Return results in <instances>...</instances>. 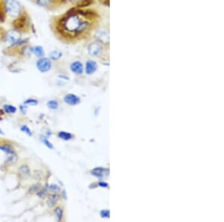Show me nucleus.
<instances>
[{
  "instance_id": "f257e3e1",
  "label": "nucleus",
  "mask_w": 224,
  "mask_h": 222,
  "mask_svg": "<svg viewBox=\"0 0 224 222\" xmlns=\"http://www.w3.org/2000/svg\"><path fill=\"white\" fill-rule=\"evenodd\" d=\"M103 23V16L94 6L74 5L52 16L49 28L55 38L66 44L87 41Z\"/></svg>"
},
{
  "instance_id": "f03ea898",
  "label": "nucleus",
  "mask_w": 224,
  "mask_h": 222,
  "mask_svg": "<svg viewBox=\"0 0 224 222\" xmlns=\"http://www.w3.org/2000/svg\"><path fill=\"white\" fill-rule=\"evenodd\" d=\"M4 23L22 34L34 31L31 16L19 0H0V25Z\"/></svg>"
},
{
  "instance_id": "7ed1b4c3",
  "label": "nucleus",
  "mask_w": 224,
  "mask_h": 222,
  "mask_svg": "<svg viewBox=\"0 0 224 222\" xmlns=\"http://www.w3.org/2000/svg\"><path fill=\"white\" fill-rule=\"evenodd\" d=\"M86 42V50L88 55L93 58H101L107 55L109 50V46L103 45L92 37Z\"/></svg>"
},
{
  "instance_id": "20e7f679",
  "label": "nucleus",
  "mask_w": 224,
  "mask_h": 222,
  "mask_svg": "<svg viewBox=\"0 0 224 222\" xmlns=\"http://www.w3.org/2000/svg\"><path fill=\"white\" fill-rule=\"evenodd\" d=\"M32 1L48 11H55L72 2L70 0H32Z\"/></svg>"
},
{
  "instance_id": "39448f33",
  "label": "nucleus",
  "mask_w": 224,
  "mask_h": 222,
  "mask_svg": "<svg viewBox=\"0 0 224 222\" xmlns=\"http://www.w3.org/2000/svg\"><path fill=\"white\" fill-rule=\"evenodd\" d=\"M92 37L94 40H97L100 43H103L106 46H110V31L109 26L107 25H103V23L94 31L93 33Z\"/></svg>"
},
{
  "instance_id": "423d86ee",
  "label": "nucleus",
  "mask_w": 224,
  "mask_h": 222,
  "mask_svg": "<svg viewBox=\"0 0 224 222\" xmlns=\"http://www.w3.org/2000/svg\"><path fill=\"white\" fill-rule=\"evenodd\" d=\"M36 67L41 73H46L52 68V61L48 57L39 58L36 62Z\"/></svg>"
},
{
  "instance_id": "0eeeda50",
  "label": "nucleus",
  "mask_w": 224,
  "mask_h": 222,
  "mask_svg": "<svg viewBox=\"0 0 224 222\" xmlns=\"http://www.w3.org/2000/svg\"><path fill=\"white\" fill-rule=\"evenodd\" d=\"M97 62L94 60L89 59L86 61L85 63V73L88 75H92L97 71Z\"/></svg>"
},
{
  "instance_id": "6e6552de",
  "label": "nucleus",
  "mask_w": 224,
  "mask_h": 222,
  "mask_svg": "<svg viewBox=\"0 0 224 222\" xmlns=\"http://www.w3.org/2000/svg\"><path fill=\"white\" fill-rule=\"evenodd\" d=\"M91 174L99 179H103V178H106L109 176V170L108 168H104L101 167L95 168L91 171Z\"/></svg>"
},
{
  "instance_id": "1a4fd4ad",
  "label": "nucleus",
  "mask_w": 224,
  "mask_h": 222,
  "mask_svg": "<svg viewBox=\"0 0 224 222\" xmlns=\"http://www.w3.org/2000/svg\"><path fill=\"white\" fill-rule=\"evenodd\" d=\"M70 70L76 75H81L84 73V65L80 61H75L70 64Z\"/></svg>"
},
{
  "instance_id": "9d476101",
  "label": "nucleus",
  "mask_w": 224,
  "mask_h": 222,
  "mask_svg": "<svg viewBox=\"0 0 224 222\" xmlns=\"http://www.w3.org/2000/svg\"><path fill=\"white\" fill-rule=\"evenodd\" d=\"M64 102L70 106H76L80 103V99L73 94H68L64 97Z\"/></svg>"
},
{
  "instance_id": "9b49d317",
  "label": "nucleus",
  "mask_w": 224,
  "mask_h": 222,
  "mask_svg": "<svg viewBox=\"0 0 224 222\" xmlns=\"http://www.w3.org/2000/svg\"><path fill=\"white\" fill-rule=\"evenodd\" d=\"M32 54H34L37 58H42L45 55L44 49L40 45H35L32 46Z\"/></svg>"
},
{
  "instance_id": "f8f14e48",
  "label": "nucleus",
  "mask_w": 224,
  "mask_h": 222,
  "mask_svg": "<svg viewBox=\"0 0 224 222\" xmlns=\"http://www.w3.org/2000/svg\"><path fill=\"white\" fill-rule=\"evenodd\" d=\"M62 52L58 49H53L49 53V58L51 61H58L62 57Z\"/></svg>"
},
{
  "instance_id": "ddd939ff",
  "label": "nucleus",
  "mask_w": 224,
  "mask_h": 222,
  "mask_svg": "<svg viewBox=\"0 0 224 222\" xmlns=\"http://www.w3.org/2000/svg\"><path fill=\"white\" fill-rule=\"evenodd\" d=\"M19 173L20 176L23 178H27L30 175L29 168L25 165H21L19 168Z\"/></svg>"
},
{
  "instance_id": "4468645a",
  "label": "nucleus",
  "mask_w": 224,
  "mask_h": 222,
  "mask_svg": "<svg viewBox=\"0 0 224 222\" xmlns=\"http://www.w3.org/2000/svg\"><path fill=\"white\" fill-rule=\"evenodd\" d=\"M16 160H17V156L15 153L14 151H13V152L10 153H8V156H7L6 162L8 164H13V163L16 162Z\"/></svg>"
},
{
  "instance_id": "2eb2a0df",
  "label": "nucleus",
  "mask_w": 224,
  "mask_h": 222,
  "mask_svg": "<svg viewBox=\"0 0 224 222\" xmlns=\"http://www.w3.org/2000/svg\"><path fill=\"white\" fill-rule=\"evenodd\" d=\"M58 199V196L57 195V194H52V195H51L50 197H49V199H48V200H47L48 206H50V207L53 206L55 204V203L57 202Z\"/></svg>"
},
{
  "instance_id": "dca6fc26",
  "label": "nucleus",
  "mask_w": 224,
  "mask_h": 222,
  "mask_svg": "<svg viewBox=\"0 0 224 222\" xmlns=\"http://www.w3.org/2000/svg\"><path fill=\"white\" fill-rule=\"evenodd\" d=\"M58 137H59L60 139H63V140L68 141L72 139V135L70 134V133H67V132L61 131V132H59V133H58Z\"/></svg>"
},
{
  "instance_id": "f3484780",
  "label": "nucleus",
  "mask_w": 224,
  "mask_h": 222,
  "mask_svg": "<svg viewBox=\"0 0 224 222\" xmlns=\"http://www.w3.org/2000/svg\"><path fill=\"white\" fill-rule=\"evenodd\" d=\"M3 109L7 114H13L16 112V107L11 106V105H4L3 106Z\"/></svg>"
},
{
  "instance_id": "a211bd4d",
  "label": "nucleus",
  "mask_w": 224,
  "mask_h": 222,
  "mask_svg": "<svg viewBox=\"0 0 224 222\" xmlns=\"http://www.w3.org/2000/svg\"><path fill=\"white\" fill-rule=\"evenodd\" d=\"M47 106L50 109L55 110L58 108V103L56 100H49L47 103Z\"/></svg>"
},
{
  "instance_id": "6ab92c4d",
  "label": "nucleus",
  "mask_w": 224,
  "mask_h": 222,
  "mask_svg": "<svg viewBox=\"0 0 224 222\" xmlns=\"http://www.w3.org/2000/svg\"><path fill=\"white\" fill-rule=\"evenodd\" d=\"M6 33H7V30L2 25H0V42L5 41Z\"/></svg>"
},
{
  "instance_id": "aec40b11",
  "label": "nucleus",
  "mask_w": 224,
  "mask_h": 222,
  "mask_svg": "<svg viewBox=\"0 0 224 222\" xmlns=\"http://www.w3.org/2000/svg\"><path fill=\"white\" fill-rule=\"evenodd\" d=\"M0 150H3L4 152H5L6 153H10L13 152V148H11L10 146H8V145H4V146H1L0 147Z\"/></svg>"
},
{
  "instance_id": "412c9836",
  "label": "nucleus",
  "mask_w": 224,
  "mask_h": 222,
  "mask_svg": "<svg viewBox=\"0 0 224 222\" xmlns=\"http://www.w3.org/2000/svg\"><path fill=\"white\" fill-rule=\"evenodd\" d=\"M41 141L48 148H49V149H52V148H53V145H52V143H51V142H49V141L48 140L46 137H43V136H41Z\"/></svg>"
},
{
  "instance_id": "4be33fe9",
  "label": "nucleus",
  "mask_w": 224,
  "mask_h": 222,
  "mask_svg": "<svg viewBox=\"0 0 224 222\" xmlns=\"http://www.w3.org/2000/svg\"><path fill=\"white\" fill-rule=\"evenodd\" d=\"M55 213L56 215L57 218H58V221H61V218H62V215H63V211L61 208H56L55 209Z\"/></svg>"
},
{
  "instance_id": "5701e85b",
  "label": "nucleus",
  "mask_w": 224,
  "mask_h": 222,
  "mask_svg": "<svg viewBox=\"0 0 224 222\" xmlns=\"http://www.w3.org/2000/svg\"><path fill=\"white\" fill-rule=\"evenodd\" d=\"M37 103H38V101L34 99H28L24 102L25 105H30V106H36V105H37Z\"/></svg>"
},
{
  "instance_id": "b1692460",
  "label": "nucleus",
  "mask_w": 224,
  "mask_h": 222,
  "mask_svg": "<svg viewBox=\"0 0 224 222\" xmlns=\"http://www.w3.org/2000/svg\"><path fill=\"white\" fill-rule=\"evenodd\" d=\"M20 130H21V131H22V132H23V133H26V134L28 135V136H32V133H31V130H30V129L28 128V127H27L26 125L22 126V127H20Z\"/></svg>"
},
{
  "instance_id": "393cba45",
  "label": "nucleus",
  "mask_w": 224,
  "mask_h": 222,
  "mask_svg": "<svg viewBox=\"0 0 224 222\" xmlns=\"http://www.w3.org/2000/svg\"><path fill=\"white\" fill-rule=\"evenodd\" d=\"M40 189V184H35V185H33L30 188L29 192L34 193V192H37Z\"/></svg>"
},
{
  "instance_id": "a878e982",
  "label": "nucleus",
  "mask_w": 224,
  "mask_h": 222,
  "mask_svg": "<svg viewBox=\"0 0 224 222\" xmlns=\"http://www.w3.org/2000/svg\"><path fill=\"white\" fill-rule=\"evenodd\" d=\"M49 188L51 191H52V192H54V193H58L60 191L59 187H58L57 185H55V184H52V185H49Z\"/></svg>"
},
{
  "instance_id": "bb28decb",
  "label": "nucleus",
  "mask_w": 224,
  "mask_h": 222,
  "mask_svg": "<svg viewBox=\"0 0 224 222\" xmlns=\"http://www.w3.org/2000/svg\"><path fill=\"white\" fill-rule=\"evenodd\" d=\"M37 194L40 197V198H44V197H46V194H47V191H46V189H40L37 192Z\"/></svg>"
},
{
  "instance_id": "cd10ccee",
  "label": "nucleus",
  "mask_w": 224,
  "mask_h": 222,
  "mask_svg": "<svg viewBox=\"0 0 224 222\" xmlns=\"http://www.w3.org/2000/svg\"><path fill=\"white\" fill-rule=\"evenodd\" d=\"M109 215H110V212L108 209H103L100 212V215L102 218H109Z\"/></svg>"
},
{
  "instance_id": "c85d7f7f",
  "label": "nucleus",
  "mask_w": 224,
  "mask_h": 222,
  "mask_svg": "<svg viewBox=\"0 0 224 222\" xmlns=\"http://www.w3.org/2000/svg\"><path fill=\"white\" fill-rule=\"evenodd\" d=\"M99 185L101 187H108V184L106 183L100 182V183H99Z\"/></svg>"
},
{
  "instance_id": "c756f323",
  "label": "nucleus",
  "mask_w": 224,
  "mask_h": 222,
  "mask_svg": "<svg viewBox=\"0 0 224 222\" xmlns=\"http://www.w3.org/2000/svg\"><path fill=\"white\" fill-rule=\"evenodd\" d=\"M0 135H4V133H3V131L1 129H0Z\"/></svg>"
},
{
  "instance_id": "7c9ffc66",
  "label": "nucleus",
  "mask_w": 224,
  "mask_h": 222,
  "mask_svg": "<svg viewBox=\"0 0 224 222\" xmlns=\"http://www.w3.org/2000/svg\"><path fill=\"white\" fill-rule=\"evenodd\" d=\"M31 1H32V0H31Z\"/></svg>"
}]
</instances>
